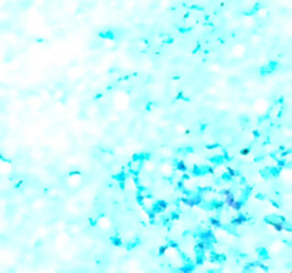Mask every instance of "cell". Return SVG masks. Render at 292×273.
<instances>
[{
    "instance_id": "1",
    "label": "cell",
    "mask_w": 292,
    "mask_h": 273,
    "mask_svg": "<svg viewBox=\"0 0 292 273\" xmlns=\"http://www.w3.org/2000/svg\"><path fill=\"white\" fill-rule=\"evenodd\" d=\"M225 196H226V201H225L226 205H232V204H234V201H235V199H234V195H232V194H228V195H225Z\"/></svg>"
},
{
    "instance_id": "2",
    "label": "cell",
    "mask_w": 292,
    "mask_h": 273,
    "mask_svg": "<svg viewBox=\"0 0 292 273\" xmlns=\"http://www.w3.org/2000/svg\"><path fill=\"white\" fill-rule=\"evenodd\" d=\"M231 206L234 208V209H236V211H238V209H241V208H242V204H241V202H235V201H234V204H232Z\"/></svg>"
},
{
    "instance_id": "3",
    "label": "cell",
    "mask_w": 292,
    "mask_h": 273,
    "mask_svg": "<svg viewBox=\"0 0 292 273\" xmlns=\"http://www.w3.org/2000/svg\"><path fill=\"white\" fill-rule=\"evenodd\" d=\"M244 221H246V218H236V219H234V223H242Z\"/></svg>"
},
{
    "instance_id": "4",
    "label": "cell",
    "mask_w": 292,
    "mask_h": 273,
    "mask_svg": "<svg viewBox=\"0 0 292 273\" xmlns=\"http://www.w3.org/2000/svg\"><path fill=\"white\" fill-rule=\"evenodd\" d=\"M177 168L181 171H185V165H184L182 162H178V164H177Z\"/></svg>"
}]
</instances>
